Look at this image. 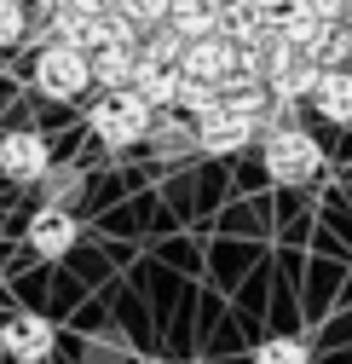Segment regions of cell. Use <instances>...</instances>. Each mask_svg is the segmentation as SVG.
<instances>
[{"instance_id":"cell-23","label":"cell","mask_w":352,"mask_h":364,"mask_svg":"<svg viewBox=\"0 0 352 364\" xmlns=\"http://www.w3.org/2000/svg\"><path fill=\"white\" fill-rule=\"evenodd\" d=\"M87 29H93V18L75 12V6H64V12H53V18H47V41H70V47H87ZM47 41H40V47H47Z\"/></svg>"},{"instance_id":"cell-2","label":"cell","mask_w":352,"mask_h":364,"mask_svg":"<svg viewBox=\"0 0 352 364\" xmlns=\"http://www.w3.org/2000/svg\"><path fill=\"white\" fill-rule=\"evenodd\" d=\"M29 81H35V93L70 105V99H81L87 87H93V53L70 47V41H47V47L35 53V64H29Z\"/></svg>"},{"instance_id":"cell-9","label":"cell","mask_w":352,"mask_h":364,"mask_svg":"<svg viewBox=\"0 0 352 364\" xmlns=\"http://www.w3.org/2000/svg\"><path fill=\"white\" fill-rule=\"evenodd\" d=\"M150 162L162 168H180V162H197L202 156V139H197V122H185L180 110H162L156 127H150V139H145Z\"/></svg>"},{"instance_id":"cell-20","label":"cell","mask_w":352,"mask_h":364,"mask_svg":"<svg viewBox=\"0 0 352 364\" xmlns=\"http://www.w3.org/2000/svg\"><path fill=\"white\" fill-rule=\"evenodd\" d=\"M116 12H121L127 23H133V29H139V41H145L150 29H162V23H167L173 0H116Z\"/></svg>"},{"instance_id":"cell-15","label":"cell","mask_w":352,"mask_h":364,"mask_svg":"<svg viewBox=\"0 0 352 364\" xmlns=\"http://www.w3.org/2000/svg\"><path fill=\"white\" fill-rule=\"evenodd\" d=\"M167 23L180 29L185 41H202V35H219V6L214 0H173Z\"/></svg>"},{"instance_id":"cell-21","label":"cell","mask_w":352,"mask_h":364,"mask_svg":"<svg viewBox=\"0 0 352 364\" xmlns=\"http://www.w3.org/2000/svg\"><path fill=\"white\" fill-rule=\"evenodd\" d=\"M219 99H226V87H214V81H197V75H185L180 81V105H173V110H180V116H202V110H214Z\"/></svg>"},{"instance_id":"cell-29","label":"cell","mask_w":352,"mask_h":364,"mask_svg":"<svg viewBox=\"0 0 352 364\" xmlns=\"http://www.w3.org/2000/svg\"><path fill=\"white\" fill-rule=\"evenodd\" d=\"M260 6H272V12H283V6H295V0H260Z\"/></svg>"},{"instance_id":"cell-18","label":"cell","mask_w":352,"mask_h":364,"mask_svg":"<svg viewBox=\"0 0 352 364\" xmlns=\"http://www.w3.org/2000/svg\"><path fill=\"white\" fill-rule=\"evenodd\" d=\"M185 47H191V41L173 29V23H162V29H150V35L139 41L145 64H167V70H180V64H185Z\"/></svg>"},{"instance_id":"cell-7","label":"cell","mask_w":352,"mask_h":364,"mask_svg":"<svg viewBox=\"0 0 352 364\" xmlns=\"http://www.w3.org/2000/svg\"><path fill=\"white\" fill-rule=\"evenodd\" d=\"M23 243H29L40 260H64V255L81 243L75 208H47V203H40V208L29 214V225H23Z\"/></svg>"},{"instance_id":"cell-19","label":"cell","mask_w":352,"mask_h":364,"mask_svg":"<svg viewBox=\"0 0 352 364\" xmlns=\"http://www.w3.org/2000/svg\"><path fill=\"white\" fill-rule=\"evenodd\" d=\"M180 81H185V70H167V64H145V75H139V93L156 105V110H173L180 105Z\"/></svg>"},{"instance_id":"cell-4","label":"cell","mask_w":352,"mask_h":364,"mask_svg":"<svg viewBox=\"0 0 352 364\" xmlns=\"http://www.w3.org/2000/svg\"><path fill=\"white\" fill-rule=\"evenodd\" d=\"M47 173H53L47 133H35V127H6L0 133V179H12V186H40Z\"/></svg>"},{"instance_id":"cell-1","label":"cell","mask_w":352,"mask_h":364,"mask_svg":"<svg viewBox=\"0 0 352 364\" xmlns=\"http://www.w3.org/2000/svg\"><path fill=\"white\" fill-rule=\"evenodd\" d=\"M156 105L139 93V87H121V93H104L93 99V110H87V127H93V139L104 151H133L150 139V127H156Z\"/></svg>"},{"instance_id":"cell-5","label":"cell","mask_w":352,"mask_h":364,"mask_svg":"<svg viewBox=\"0 0 352 364\" xmlns=\"http://www.w3.org/2000/svg\"><path fill=\"white\" fill-rule=\"evenodd\" d=\"M197 139H202V156H243V151L260 139V127H254V116H243L231 99H219L214 110L197 116Z\"/></svg>"},{"instance_id":"cell-30","label":"cell","mask_w":352,"mask_h":364,"mask_svg":"<svg viewBox=\"0 0 352 364\" xmlns=\"http://www.w3.org/2000/svg\"><path fill=\"white\" fill-rule=\"evenodd\" d=\"M214 6H219V12H226V6H237V0H214Z\"/></svg>"},{"instance_id":"cell-27","label":"cell","mask_w":352,"mask_h":364,"mask_svg":"<svg viewBox=\"0 0 352 364\" xmlns=\"http://www.w3.org/2000/svg\"><path fill=\"white\" fill-rule=\"evenodd\" d=\"M70 6H75V12H87V18H99V12H110V6H116V0H70Z\"/></svg>"},{"instance_id":"cell-28","label":"cell","mask_w":352,"mask_h":364,"mask_svg":"<svg viewBox=\"0 0 352 364\" xmlns=\"http://www.w3.org/2000/svg\"><path fill=\"white\" fill-rule=\"evenodd\" d=\"M29 6H35L40 18H53V12H64V6H70V0H29Z\"/></svg>"},{"instance_id":"cell-24","label":"cell","mask_w":352,"mask_h":364,"mask_svg":"<svg viewBox=\"0 0 352 364\" xmlns=\"http://www.w3.org/2000/svg\"><path fill=\"white\" fill-rule=\"evenodd\" d=\"M29 35V0H0V53L23 47Z\"/></svg>"},{"instance_id":"cell-17","label":"cell","mask_w":352,"mask_h":364,"mask_svg":"<svg viewBox=\"0 0 352 364\" xmlns=\"http://www.w3.org/2000/svg\"><path fill=\"white\" fill-rule=\"evenodd\" d=\"M104 47H139V29L127 23L116 6L93 18V29H87V53H104Z\"/></svg>"},{"instance_id":"cell-3","label":"cell","mask_w":352,"mask_h":364,"mask_svg":"<svg viewBox=\"0 0 352 364\" xmlns=\"http://www.w3.org/2000/svg\"><path fill=\"white\" fill-rule=\"evenodd\" d=\"M260 151H266V173L277 179V186H312V179L324 173V145L306 127L272 133V139H260Z\"/></svg>"},{"instance_id":"cell-12","label":"cell","mask_w":352,"mask_h":364,"mask_svg":"<svg viewBox=\"0 0 352 364\" xmlns=\"http://www.w3.org/2000/svg\"><path fill=\"white\" fill-rule=\"evenodd\" d=\"M139 75H145V53L139 47H104V53H93V81L104 87V93L139 87Z\"/></svg>"},{"instance_id":"cell-8","label":"cell","mask_w":352,"mask_h":364,"mask_svg":"<svg viewBox=\"0 0 352 364\" xmlns=\"http://www.w3.org/2000/svg\"><path fill=\"white\" fill-rule=\"evenodd\" d=\"M53 324L40 312H12V318H0V353H6L12 364H40L53 353Z\"/></svg>"},{"instance_id":"cell-6","label":"cell","mask_w":352,"mask_h":364,"mask_svg":"<svg viewBox=\"0 0 352 364\" xmlns=\"http://www.w3.org/2000/svg\"><path fill=\"white\" fill-rule=\"evenodd\" d=\"M318 81H324V64L312 58V53H300V47H289V41L277 35V47H272V75H266V87L277 99H295V105H312V93H318Z\"/></svg>"},{"instance_id":"cell-32","label":"cell","mask_w":352,"mask_h":364,"mask_svg":"<svg viewBox=\"0 0 352 364\" xmlns=\"http://www.w3.org/2000/svg\"><path fill=\"white\" fill-rule=\"evenodd\" d=\"M346 35H352V18H346Z\"/></svg>"},{"instance_id":"cell-16","label":"cell","mask_w":352,"mask_h":364,"mask_svg":"<svg viewBox=\"0 0 352 364\" xmlns=\"http://www.w3.org/2000/svg\"><path fill=\"white\" fill-rule=\"evenodd\" d=\"M81 191H87V173L70 168V162H53V173L40 179V203H47V208H75Z\"/></svg>"},{"instance_id":"cell-10","label":"cell","mask_w":352,"mask_h":364,"mask_svg":"<svg viewBox=\"0 0 352 364\" xmlns=\"http://www.w3.org/2000/svg\"><path fill=\"white\" fill-rule=\"evenodd\" d=\"M237 41L231 35H202V41H191L185 47V75H197V81H214V87H226L231 81V70H237Z\"/></svg>"},{"instance_id":"cell-11","label":"cell","mask_w":352,"mask_h":364,"mask_svg":"<svg viewBox=\"0 0 352 364\" xmlns=\"http://www.w3.org/2000/svg\"><path fill=\"white\" fill-rule=\"evenodd\" d=\"M219 35H231L237 47H266V41H277V12L260 0H237L219 12Z\"/></svg>"},{"instance_id":"cell-14","label":"cell","mask_w":352,"mask_h":364,"mask_svg":"<svg viewBox=\"0 0 352 364\" xmlns=\"http://www.w3.org/2000/svg\"><path fill=\"white\" fill-rule=\"evenodd\" d=\"M312 110L329 127H352V70H324L318 93H312Z\"/></svg>"},{"instance_id":"cell-25","label":"cell","mask_w":352,"mask_h":364,"mask_svg":"<svg viewBox=\"0 0 352 364\" xmlns=\"http://www.w3.org/2000/svg\"><path fill=\"white\" fill-rule=\"evenodd\" d=\"M87 358H99V364H121V358H127V347H121V336H99V353L87 347Z\"/></svg>"},{"instance_id":"cell-22","label":"cell","mask_w":352,"mask_h":364,"mask_svg":"<svg viewBox=\"0 0 352 364\" xmlns=\"http://www.w3.org/2000/svg\"><path fill=\"white\" fill-rule=\"evenodd\" d=\"M254 364H312V347L300 336H272V341L254 347Z\"/></svg>"},{"instance_id":"cell-13","label":"cell","mask_w":352,"mask_h":364,"mask_svg":"<svg viewBox=\"0 0 352 364\" xmlns=\"http://www.w3.org/2000/svg\"><path fill=\"white\" fill-rule=\"evenodd\" d=\"M329 29H335V23H329L324 12H312L306 0H295V6L277 12V35L289 41V47H300V53H318V41H324Z\"/></svg>"},{"instance_id":"cell-31","label":"cell","mask_w":352,"mask_h":364,"mask_svg":"<svg viewBox=\"0 0 352 364\" xmlns=\"http://www.w3.org/2000/svg\"><path fill=\"white\" fill-rule=\"evenodd\" d=\"M167 364H185V358H167Z\"/></svg>"},{"instance_id":"cell-26","label":"cell","mask_w":352,"mask_h":364,"mask_svg":"<svg viewBox=\"0 0 352 364\" xmlns=\"http://www.w3.org/2000/svg\"><path fill=\"white\" fill-rule=\"evenodd\" d=\"M306 6H312V12H324L329 23H346V18H352V0H306Z\"/></svg>"}]
</instances>
